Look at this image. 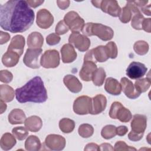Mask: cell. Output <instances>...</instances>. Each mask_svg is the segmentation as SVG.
I'll use <instances>...</instances> for the list:
<instances>
[{"mask_svg":"<svg viewBox=\"0 0 151 151\" xmlns=\"http://www.w3.org/2000/svg\"><path fill=\"white\" fill-rule=\"evenodd\" d=\"M109 113L111 119H118L123 123L129 122L132 118L131 111L119 101H114L112 103Z\"/></svg>","mask_w":151,"mask_h":151,"instance_id":"277c9868","label":"cell"},{"mask_svg":"<svg viewBox=\"0 0 151 151\" xmlns=\"http://www.w3.org/2000/svg\"><path fill=\"white\" fill-rule=\"evenodd\" d=\"M12 134L19 140H24L28 135V129L22 126L15 127L12 130Z\"/></svg>","mask_w":151,"mask_h":151,"instance_id":"74e56055","label":"cell"},{"mask_svg":"<svg viewBox=\"0 0 151 151\" xmlns=\"http://www.w3.org/2000/svg\"><path fill=\"white\" fill-rule=\"evenodd\" d=\"M0 44L1 45L6 43L10 39V35L7 32H4L3 31H0Z\"/></svg>","mask_w":151,"mask_h":151,"instance_id":"bcb514c9","label":"cell"},{"mask_svg":"<svg viewBox=\"0 0 151 151\" xmlns=\"http://www.w3.org/2000/svg\"><path fill=\"white\" fill-rule=\"evenodd\" d=\"M144 133H136L131 130L128 134V138L129 140L133 142H137L141 140L143 136Z\"/></svg>","mask_w":151,"mask_h":151,"instance_id":"ee69618b","label":"cell"},{"mask_svg":"<svg viewBox=\"0 0 151 151\" xmlns=\"http://www.w3.org/2000/svg\"><path fill=\"white\" fill-rule=\"evenodd\" d=\"M15 92L12 87L6 84L0 86V99L4 102H10L13 100Z\"/></svg>","mask_w":151,"mask_h":151,"instance_id":"f1b7e54d","label":"cell"},{"mask_svg":"<svg viewBox=\"0 0 151 151\" xmlns=\"http://www.w3.org/2000/svg\"><path fill=\"white\" fill-rule=\"evenodd\" d=\"M100 8L103 12L114 17H119L121 12V8L115 0L101 1Z\"/></svg>","mask_w":151,"mask_h":151,"instance_id":"9a60e30c","label":"cell"},{"mask_svg":"<svg viewBox=\"0 0 151 151\" xmlns=\"http://www.w3.org/2000/svg\"><path fill=\"white\" fill-rule=\"evenodd\" d=\"M61 38L55 33L49 34L46 38L47 44L49 45H55L60 42Z\"/></svg>","mask_w":151,"mask_h":151,"instance_id":"7bdbcfd3","label":"cell"},{"mask_svg":"<svg viewBox=\"0 0 151 151\" xmlns=\"http://www.w3.org/2000/svg\"><path fill=\"white\" fill-rule=\"evenodd\" d=\"M61 59L64 63H70L73 62L77 58V52L74 47L69 44H64L61 48Z\"/></svg>","mask_w":151,"mask_h":151,"instance_id":"44dd1931","label":"cell"},{"mask_svg":"<svg viewBox=\"0 0 151 151\" xmlns=\"http://www.w3.org/2000/svg\"><path fill=\"white\" fill-rule=\"evenodd\" d=\"M8 122L11 124H22L25 122L26 116L24 111L19 109H14L8 114Z\"/></svg>","mask_w":151,"mask_h":151,"instance_id":"4316f807","label":"cell"},{"mask_svg":"<svg viewBox=\"0 0 151 151\" xmlns=\"http://www.w3.org/2000/svg\"><path fill=\"white\" fill-rule=\"evenodd\" d=\"M147 68L142 63L133 61L126 69V75L131 79H138L143 77Z\"/></svg>","mask_w":151,"mask_h":151,"instance_id":"8fae6325","label":"cell"},{"mask_svg":"<svg viewBox=\"0 0 151 151\" xmlns=\"http://www.w3.org/2000/svg\"><path fill=\"white\" fill-rule=\"evenodd\" d=\"M114 150L119 151V150H136V149L128 146L123 141H118L117 142L113 148Z\"/></svg>","mask_w":151,"mask_h":151,"instance_id":"ab89813d","label":"cell"},{"mask_svg":"<svg viewBox=\"0 0 151 151\" xmlns=\"http://www.w3.org/2000/svg\"><path fill=\"white\" fill-rule=\"evenodd\" d=\"M149 138H150V134H149L148 136H147V139H147V142H148V143L150 144V140H149Z\"/></svg>","mask_w":151,"mask_h":151,"instance_id":"6f0895ef","label":"cell"},{"mask_svg":"<svg viewBox=\"0 0 151 151\" xmlns=\"http://www.w3.org/2000/svg\"><path fill=\"white\" fill-rule=\"evenodd\" d=\"M68 41L76 48L81 52L86 51L90 46V40L86 35L78 32H72L69 36Z\"/></svg>","mask_w":151,"mask_h":151,"instance_id":"30bf717a","label":"cell"},{"mask_svg":"<svg viewBox=\"0 0 151 151\" xmlns=\"http://www.w3.org/2000/svg\"><path fill=\"white\" fill-rule=\"evenodd\" d=\"M109 58L106 45H99L89 50L84 55V61H92L94 63L105 62Z\"/></svg>","mask_w":151,"mask_h":151,"instance_id":"8992f818","label":"cell"},{"mask_svg":"<svg viewBox=\"0 0 151 151\" xmlns=\"http://www.w3.org/2000/svg\"><path fill=\"white\" fill-rule=\"evenodd\" d=\"M13 78L12 74L7 70H2L0 71V81L2 83H9Z\"/></svg>","mask_w":151,"mask_h":151,"instance_id":"b9f144b4","label":"cell"},{"mask_svg":"<svg viewBox=\"0 0 151 151\" xmlns=\"http://www.w3.org/2000/svg\"><path fill=\"white\" fill-rule=\"evenodd\" d=\"M84 150L86 151H87V150L88 151V150L98 151L99 150V146H98L96 143H90L86 146Z\"/></svg>","mask_w":151,"mask_h":151,"instance_id":"681fc988","label":"cell"},{"mask_svg":"<svg viewBox=\"0 0 151 151\" xmlns=\"http://www.w3.org/2000/svg\"><path fill=\"white\" fill-rule=\"evenodd\" d=\"M70 1L66 0V1H57V4L58 6L62 10H64L67 9L70 5Z\"/></svg>","mask_w":151,"mask_h":151,"instance_id":"c3c4849f","label":"cell"},{"mask_svg":"<svg viewBox=\"0 0 151 151\" xmlns=\"http://www.w3.org/2000/svg\"><path fill=\"white\" fill-rule=\"evenodd\" d=\"M44 1H40V0H33V1H27V4L28 5L32 8H37V6L41 5L44 3Z\"/></svg>","mask_w":151,"mask_h":151,"instance_id":"816d5d0a","label":"cell"},{"mask_svg":"<svg viewBox=\"0 0 151 151\" xmlns=\"http://www.w3.org/2000/svg\"><path fill=\"white\" fill-rule=\"evenodd\" d=\"M132 131L136 133H144L147 127V117L143 114H134L131 122Z\"/></svg>","mask_w":151,"mask_h":151,"instance_id":"ac0fdd59","label":"cell"},{"mask_svg":"<svg viewBox=\"0 0 151 151\" xmlns=\"http://www.w3.org/2000/svg\"><path fill=\"white\" fill-rule=\"evenodd\" d=\"M106 77V74L104 70L102 67H100L97 68L94 73L91 80L95 86H101L104 83Z\"/></svg>","mask_w":151,"mask_h":151,"instance_id":"1f68e13d","label":"cell"},{"mask_svg":"<svg viewBox=\"0 0 151 151\" xmlns=\"http://www.w3.org/2000/svg\"><path fill=\"white\" fill-rule=\"evenodd\" d=\"M60 55L55 50L45 51L40 58V64L45 68H54L60 64Z\"/></svg>","mask_w":151,"mask_h":151,"instance_id":"52a82bcc","label":"cell"},{"mask_svg":"<svg viewBox=\"0 0 151 151\" xmlns=\"http://www.w3.org/2000/svg\"><path fill=\"white\" fill-rule=\"evenodd\" d=\"M34 12L25 1H8L0 7L1 27L12 33L28 29L34 22Z\"/></svg>","mask_w":151,"mask_h":151,"instance_id":"6da1fadb","label":"cell"},{"mask_svg":"<svg viewBox=\"0 0 151 151\" xmlns=\"http://www.w3.org/2000/svg\"><path fill=\"white\" fill-rule=\"evenodd\" d=\"M101 136L105 139H110L116 135V127L114 125L109 124L104 126L101 131Z\"/></svg>","mask_w":151,"mask_h":151,"instance_id":"d590c367","label":"cell"},{"mask_svg":"<svg viewBox=\"0 0 151 151\" xmlns=\"http://www.w3.org/2000/svg\"><path fill=\"white\" fill-rule=\"evenodd\" d=\"M92 99L87 96H81L77 97L73 103V111L79 115H85L90 113Z\"/></svg>","mask_w":151,"mask_h":151,"instance_id":"9c48e42d","label":"cell"},{"mask_svg":"<svg viewBox=\"0 0 151 151\" xmlns=\"http://www.w3.org/2000/svg\"><path fill=\"white\" fill-rule=\"evenodd\" d=\"M63 21L73 32L81 31L85 25L84 19L75 11H70L67 13Z\"/></svg>","mask_w":151,"mask_h":151,"instance_id":"5b68a950","label":"cell"},{"mask_svg":"<svg viewBox=\"0 0 151 151\" xmlns=\"http://www.w3.org/2000/svg\"><path fill=\"white\" fill-rule=\"evenodd\" d=\"M54 22V17L51 12L46 9H40L37 14L36 23L42 29L49 28Z\"/></svg>","mask_w":151,"mask_h":151,"instance_id":"4fadbf2b","label":"cell"},{"mask_svg":"<svg viewBox=\"0 0 151 151\" xmlns=\"http://www.w3.org/2000/svg\"><path fill=\"white\" fill-rule=\"evenodd\" d=\"M106 47L107 50V52L109 55V58L114 59L117 56V47L116 43L113 41L109 42Z\"/></svg>","mask_w":151,"mask_h":151,"instance_id":"f35d334b","label":"cell"},{"mask_svg":"<svg viewBox=\"0 0 151 151\" xmlns=\"http://www.w3.org/2000/svg\"><path fill=\"white\" fill-rule=\"evenodd\" d=\"M101 2V1H91V3L93 4V5L97 8H100Z\"/></svg>","mask_w":151,"mask_h":151,"instance_id":"9f6ffc18","label":"cell"},{"mask_svg":"<svg viewBox=\"0 0 151 151\" xmlns=\"http://www.w3.org/2000/svg\"><path fill=\"white\" fill-rule=\"evenodd\" d=\"M63 82L69 91L73 93H78L82 89V84L79 80L73 75H66L63 78Z\"/></svg>","mask_w":151,"mask_h":151,"instance_id":"ffe728a7","label":"cell"},{"mask_svg":"<svg viewBox=\"0 0 151 151\" xmlns=\"http://www.w3.org/2000/svg\"><path fill=\"white\" fill-rule=\"evenodd\" d=\"M25 43L24 37L21 35H17L12 38L8 50L13 51L21 56L24 51Z\"/></svg>","mask_w":151,"mask_h":151,"instance_id":"7402d4cb","label":"cell"},{"mask_svg":"<svg viewBox=\"0 0 151 151\" xmlns=\"http://www.w3.org/2000/svg\"><path fill=\"white\" fill-rule=\"evenodd\" d=\"M41 143L40 139L35 136H29L25 142V148L28 151H38L41 149Z\"/></svg>","mask_w":151,"mask_h":151,"instance_id":"f546056e","label":"cell"},{"mask_svg":"<svg viewBox=\"0 0 151 151\" xmlns=\"http://www.w3.org/2000/svg\"><path fill=\"white\" fill-rule=\"evenodd\" d=\"M78 132L81 137L83 138H88L93 134L94 128L91 124L84 123L79 126Z\"/></svg>","mask_w":151,"mask_h":151,"instance_id":"e575fe53","label":"cell"},{"mask_svg":"<svg viewBox=\"0 0 151 151\" xmlns=\"http://www.w3.org/2000/svg\"><path fill=\"white\" fill-rule=\"evenodd\" d=\"M16 144L15 136L9 133H4L0 140V146L2 150H8L11 149Z\"/></svg>","mask_w":151,"mask_h":151,"instance_id":"83f0119b","label":"cell"},{"mask_svg":"<svg viewBox=\"0 0 151 151\" xmlns=\"http://www.w3.org/2000/svg\"><path fill=\"white\" fill-rule=\"evenodd\" d=\"M104 89L106 92L114 96L119 95L122 92L121 84L116 79L112 77H109L106 79Z\"/></svg>","mask_w":151,"mask_h":151,"instance_id":"603a6c76","label":"cell"},{"mask_svg":"<svg viewBox=\"0 0 151 151\" xmlns=\"http://www.w3.org/2000/svg\"><path fill=\"white\" fill-rule=\"evenodd\" d=\"M150 5H148L147 6L145 5L143 7L141 8L140 9V11L141 10V11L144 13L145 15L150 16Z\"/></svg>","mask_w":151,"mask_h":151,"instance_id":"f5cc1de1","label":"cell"},{"mask_svg":"<svg viewBox=\"0 0 151 151\" xmlns=\"http://www.w3.org/2000/svg\"><path fill=\"white\" fill-rule=\"evenodd\" d=\"M81 31L86 36L96 35L104 41L110 40L114 35V31L110 27L99 23H86Z\"/></svg>","mask_w":151,"mask_h":151,"instance_id":"3957f363","label":"cell"},{"mask_svg":"<svg viewBox=\"0 0 151 151\" xmlns=\"http://www.w3.org/2000/svg\"><path fill=\"white\" fill-rule=\"evenodd\" d=\"M69 30L68 26L65 24L63 20L60 21L55 27V33L57 35H63L67 33Z\"/></svg>","mask_w":151,"mask_h":151,"instance_id":"60d3db41","label":"cell"},{"mask_svg":"<svg viewBox=\"0 0 151 151\" xmlns=\"http://www.w3.org/2000/svg\"><path fill=\"white\" fill-rule=\"evenodd\" d=\"M139 12H140L139 8L134 4L133 1H127L126 6L121 9L119 19L124 24L128 23L131 20L133 15Z\"/></svg>","mask_w":151,"mask_h":151,"instance_id":"5bb4252c","label":"cell"},{"mask_svg":"<svg viewBox=\"0 0 151 151\" xmlns=\"http://www.w3.org/2000/svg\"><path fill=\"white\" fill-rule=\"evenodd\" d=\"M133 49L137 54L143 55L146 54L149 51V44L145 41L139 40L134 44Z\"/></svg>","mask_w":151,"mask_h":151,"instance_id":"836d02e7","label":"cell"},{"mask_svg":"<svg viewBox=\"0 0 151 151\" xmlns=\"http://www.w3.org/2000/svg\"><path fill=\"white\" fill-rule=\"evenodd\" d=\"M151 81L150 77L137 80L134 83V87L139 93L146 92L150 87Z\"/></svg>","mask_w":151,"mask_h":151,"instance_id":"d6a6232c","label":"cell"},{"mask_svg":"<svg viewBox=\"0 0 151 151\" xmlns=\"http://www.w3.org/2000/svg\"><path fill=\"white\" fill-rule=\"evenodd\" d=\"M144 18H145L142 14L141 12L133 14L132 18V27L137 30L142 29V22Z\"/></svg>","mask_w":151,"mask_h":151,"instance_id":"8d00e7d4","label":"cell"},{"mask_svg":"<svg viewBox=\"0 0 151 151\" xmlns=\"http://www.w3.org/2000/svg\"><path fill=\"white\" fill-rule=\"evenodd\" d=\"M20 57L18 53L7 50V51L2 55V63L5 67H12L18 64Z\"/></svg>","mask_w":151,"mask_h":151,"instance_id":"cb8c5ba5","label":"cell"},{"mask_svg":"<svg viewBox=\"0 0 151 151\" xmlns=\"http://www.w3.org/2000/svg\"><path fill=\"white\" fill-rule=\"evenodd\" d=\"M44 42V38L38 32H31L27 38V45L29 48H41Z\"/></svg>","mask_w":151,"mask_h":151,"instance_id":"484cf974","label":"cell"},{"mask_svg":"<svg viewBox=\"0 0 151 151\" xmlns=\"http://www.w3.org/2000/svg\"><path fill=\"white\" fill-rule=\"evenodd\" d=\"M24 125L28 130L32 132H37L41 129L42 121L40 117L32 116L25 119Z\"/></svg>","mask_w":151,"mask_h":151,"instance_id":"d4e9b609","label":"cell"},{"mask_svg":"<svg viewBox=\"0 0 151 151\" xmlns=\"http://www.w3.org/2000/svg\"><path fill=\"white\" fill-rule=\"evenodd\" d=\"M59 127L62 132L69 133L74 130L75 122L74 120L68 118H63L59 122Z\"/></svg>","mask_w":151,"mask_h":151,"instance_id":"4dcf8cb0","label":"cell"},{"mask_svg":"<svg viewBox=\"0 0 151 151\" xmlns=\"http://www.w3.org/2000/svg\"><path fill=\"white\" fill-rule=\"evenodd\" d=\"M128 132V128L125 126H120L116 127V134L120 136H124Z\"/></svg>","mask_w":151,"mask_h":151,"instance_id":"7dc6e473","label":"cell"},{"mask_svg":"<svg viewBox=\"0 0 151 151\" xmlns=\"http://www.w3.org/2000/svg\"><path fill=\"white\" fill-rule=\"evenodd\" d=\"M107 106V99L103 94H97L92 98L91 109L90 113L91 114H98L103 112Z\"/></svg>","mask_w":151,"mask_h":151,"instance_id":"d6986e66","label":"cell"},{"mask_svg":"<svg viewBox=\"0 0 151 151\" xmlns=\"http://www.w3.org/2000/svg\"><path fill=\"white\" fill-rule=\"evenodd\" d=\"M0 110H1V114H2L4 111H6V104L2 100H1L0 102Z\"/></svg>","mask_w":151,"mask_h":151,"instance_id":"11a10c76","label":"cell"},{"mask_svg":"<svg viewBox=\"0 0 151 151\" xmlns=\"http://www.w3.org/2000/svg\"><path fill=\"white\" fill-rule=\"evenodd\" d=\"M122 90L126 97L130 99H135L140 95L139 93L134 87L133 83L126 77H123L120 80Z\"/></svg>","mask_w":151,"mask_h":151,"instance_id":"e0dca14e","label":"cell"},{"mask_svg":"<svg viewBox=\"0 0 151 151\" xmlns=\"http://www.w3.org/2000/svg\"><path fill=\"white\" fill-rule=\"evenodd\" d=\"M99 150L101 151H111L113 150V147L110 143H104L99 146Z\"/></svg>","mask_w":151,"mask_h":151,"instance_id":"f907efd6","label":"cell"},{"mask_svg":"<svg viewBox=\"0 0 151 151\" xmlns=\"http://www.w3.org/2000/svg\"><path fill=\"white\" fill-rule=\"evenodd\" d=\"M42 52L41 48H28L23 58L24 64L31 68H39L40 67L39 57Z\"/></svg>","mask_w":151,"mask_h":151,"instance_id":"ba28073f","label":"cell"},{"mask_svg":"<svg viewBox=\"0 0 151 151\" xmlns=\"http://www.w3.org/2000/svg\"><path fill=\"white\" fill-rule=\"evenodd\" d=\"M133 2L140 9L141 8L146 5V4L148 3V1H133Z\"/></svg>","mask_w":151,"mask_h":151,"instance_id":"db71d44e","label":"cell"},{"mask_svg":"<svg viewBox=\"0 0 151 151\" xmlns=\"http://www.w3.org/2000/svg\"><path fill=\"white\" fill-rule=\"evenodd\" d=\"M151 19L149 18H144L142 22V29L145 31L150 33L151 32Z\"/></svg>","mask_w":151,"mask_h":151,"instance_id":"f6af8a7d","label":"cell"},{"mask_svg":"<svg viewBox=\"0 0 151 151\" xmlns=\"http://www.w3.org/2000/svg\"><path fill=\"white\" fill-rule=\"evenodd\" d=\"M96 69L97 65L96 63L92 61H84L83 66L79 73L81 79L85 81H91Z\"/></svg>","mask_w":151,"mask_h":151,"instance_id":"2e32d148","label":"cell"},{"mask_svg":"<svg viewBox=\"0 0 151 151\" xmlns=\"http://www.w3.org/2000/svg\"><path fill=\"white\" fill-rule=\"evenodd\" d=\"M65 139L59 134H51L48 135L45 140L46 146L50 150L59 151L62 150L65 146Z\"/></svg>","mask_w":151,"mask_h":151,"instance_id":"7c38bea8","label":"cell"},{"mask_svg":"<svg viewBox=\"0 0 151 151\" xmlns=\"http://www.w3.org/2000/svg\"><path fill=\"white\" fill-rule=\"evenodd\" d=\"M15 92L17 100L21 103H41L45 102L48 98L44 82L39 76L34 77L24 86L17 88Z\"/></svg>","mask_w":151,"mask_h":151,"instance_id":"7a4b0ae2","label":"cell"}]
</instances>
